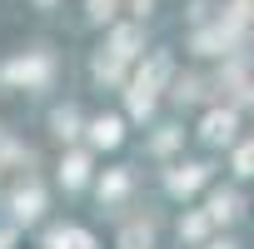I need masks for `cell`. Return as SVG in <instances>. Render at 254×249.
<instances>
[{
	"mask_svg": "<svg viewBox=\"0 0 254 249\" xmlns=\"http://www.w3.org/2000/svg\"><path fill=\"white\" fill-rule=\"evenodd\" d=\"M239 165H244V170H254V150H244V155H239Z\"/></svg>",
	"mask_w": 254,
	"mask_h": 249,
	"instance_id": "1",
	"label": "cell"
}]
</instances>
